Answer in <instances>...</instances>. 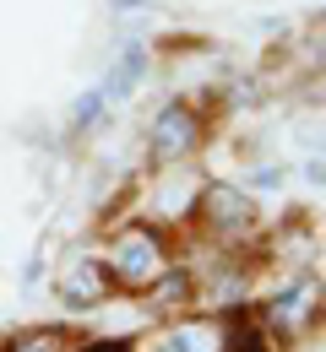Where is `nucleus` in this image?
Here are the masks:
<instances>
[{"instance_id":"f257e3e1","label":"nucleus","mask_w":326,"mask_h":352,"mask_svg":"<svg viewBox=\"0 0 326 352\" xmlns=\"http://www.w3.org/2000/svg\"><path fill=\"white\" fill-rule=\"evenodd\" d=\"M103 265H109V282L120 287V293H147L169 265H174V244H169V233L158 228V222L147 217H125L109 239H103Z\"/></svg>"},{"instance_id":"f03ea898","label":"nucleus","mask_w":326,"mask_h":352,"mask_svg":"<svg viewBox=\"0 0 326 352\" xmlns=\"http://www.w3.org/2000/svg\"><path fill=\"white\" fill-rule=\"evenodd\" d=\"M256 320H261V331L272 336V347H299V342H310V336L321 331V320H326V282L316 271H294L278 293L261 298Z\"/></svg>"},{"instance_id":"7ed1b4c3","label":"nucleus","mask_w":326,"mask_h":352,"mask_svg":"<svg viewBox=\"0 0 326 352\" xmlns=\"http://www.w3.org/2000/svg\"><path fill=\"white\" fill-rule=\"evenodd\" d=\"M190 222H196V233H201L207 244L239 250L245 239L261 233V206H256V195H250L245 184H234V179H201L196 206H190Z\"/></svg>"},{"instance_id":"20e7f679","label":"nucleus","mask_w":326,"mask_h":352,"mask_svg":"<svg viewBox=\"0 0 326 352\" xmlns=\"http://www.w3.org/2000/svg\"><path fill=\"white\" fill-rule=\"evenodd\" d=\"M201 141H207V120H201V109L185 103V98H169V103L152 114V125H147V163H152V168L190 163V157L201 152Z\"/></svg>"},{"instance_id":"39448f33","label":"nucleus","mask_w":326,"mask_h":352,"mask_svg":"<svg viewBox=\"0 0 326 352\" xmlns=\"http://www.w3.org/2000/svg\"><path fill=\"white\" fill-rule=\"evenodd\" d=\"M109 293H114V282H109V265H103V255H98V250H82V255L60 261L54 298H60L65 309H77V314L103 309V304H109Z\"/></svg>"},{"instance_id":"423d86ee","label":"nucleus","mask_w":326,"mask_h":352,"mask_svg":"<svg viewBox=\"0 0 326 352\" xmlns=\"http://www.w3.org/2000/svg\"><path fill=\"white\" fill-rule=\"evenodd\" d=\"M223 342H229V320L201 309V314H174L163 331L147 336L141 352H223Z\"/></svg>"},{"instance_id":"0eeeda50","label":"nucleus","mask_w":326,"mask_h":352,"mask_svg":"<svg viewBox=\"0 0 326 352\" xmlns=\"http://www.w3.org/2000/svg\"><path fill=\"white\" fill-rule=\"evenodd\" d=\"M147 76H152V44H147V38H120L93 87L103 92L109 109H114V103H131V98L147 87Z\"/></svg>"},{"instance_id":"6e6552de","label":"nucleus","mask_w":326,"mask_h":352,"mask_svg":"<svg viewBox=\"0 0 326 352\" xmlns=\"http://www.w3.org/2000/svg\"><path fill=\"white\" fill-rule=\"evenodd\" d=\"M196 190H201V174H190L185 163L158 168V174H152V195H147V222H158V228H169V222H190Z\"/></svg>"},{"instance_id":"1a4fd4ad","label":"nucleus","mask_w":326,"mask_h":352,"mask_svg":"<svg viewBox=\"0 0 326 352\" xmlns=\"http://www.w3.org/2000/svg\"><path fill=\"white\" fill-rule=\"evenodd\" d=\"M109 28L120 38H152V28H163V11L158 0H109Z\"/></svg>"},{"instance_id":"9d476101","label":"nucleus","mask_w":326,"mask_h":352,"mask_svg":"<svg viewBox=\"0 0 326 352\" xmlns=\"http://www.w3.org/2000/svg\"><path fill=\"white\" fill-rule=\"evenodd\" d=\"M103 125H109V98L98 87H82L65 103V131L71 135H93V131H103Z\"/></svg>"},{"instance_id":"9b49d317","label":"nucleus","mask_w":326,"mask_h":352,"mask_svg":"<svg viewBox=\"0 0 326 352\" xmlns=\"http://www.w3.org/2000/svg\"><path fill=\"white\" fill-rule=\"evenodd\" d=\"M71 347H77V336L65 325H33V331H17L0 342V352H71Z\"/></svg>"},{"instance_id":"f8f14e48","label":"nucleus","mask_w":326,"mask_h":352,"mask_svg":"<svg viewBox=\"0 0 326 352\" xmlns=\"http://www.w3.org/2000/svg\"><path fill=\"white\" fill-rule=\"evenodd\" d=\"M234 184H245L250 195H283V190L294 184V168H288V163H250V168H239Z\"/></svg>"},{"instance_id":"ddd939ff","label":"nucleus","mask_w":326,"mask_h":352,"mask_svg":"<svg viewBox=\"0 0 326 352\" xmlns=\"http://www.w3.org/2000/svg\"><path fill=\"white\" fill-rule=\"evenodd\" d=\"M223 320H229V342H223V352H278L256 314H223Z\"/></svg>"},{"instance_id":"4468645a","label":"nucleus","mask_w":326,"mask_h":352,"mask_svg":"<svg viewBox=\"0 0 326 352\" xmlns=\"http://www.w3.org/2000/svg\"><path fill=\"white\" fill-rule=\"evenodd\" d=\"M294 146L305 157H326V109H310L294 120Z\"/></svg>"},{"instance_id":"2eb2a0df","label":"nucleus","mask_w":326,"mask_h":352,"mask_svg":"<svg viewBox=\"0 0 326 352\" xmlns=\"http://www.w3.org/2000/svg\"><path fill=\"white\" fill-rule=\"evenodd\" d=\"M71 352H136V342H125V336H93V342H82L77 336Z\"/></svg>"},{"instance_id":"dca6fc26","label":"nucleus","mask_w":326,"mask_h":352,"mask_svg":"<svg viewBox=\"0 0 326 352\" xmlns=\"http://www.w3.org/2000/svg\"><path fill=\"white\" fill-rule=\"evenodd\" d=\"M44 250H39V255H33V261L22 265V271H17V287H22V293H33V287H39V282H44Z\"/></svg>"},{"instance_id":"f3484780","label":"nucleus","mask_w":326,"mask_h":352,"mask_svg":"<svg viewBox=\"0 0 326 352\" xmlns=\"http://www.w3.org/2000/svg\"><path fill=\"white\" fill-rule=\"evenodd\" d=\"M299 179H305L310 190H326V157H305V168H299Z\"/></svg>"}]
</instances>
